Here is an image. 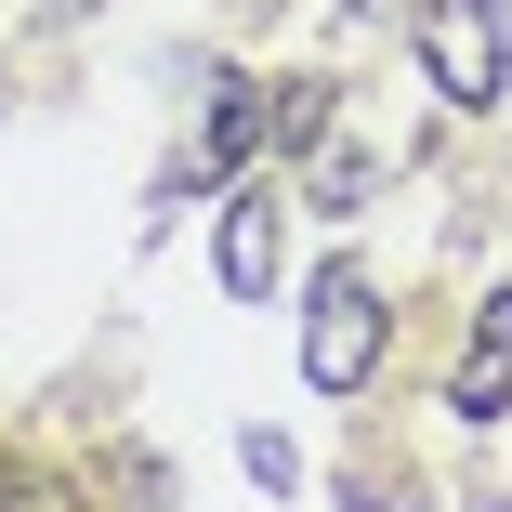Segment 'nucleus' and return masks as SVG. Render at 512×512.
Instances as JSON below:
<instances>
[{
  "instance_id": "obj_1",
  "label": "nucleus",
  "mask_w": 512,
  "mask_h": 512,
  "mask_svg": "<svg viewBox=\"0 0 512 512\" xmlns=\"http://www.w3.org/2000/svg\"><path fill=\"white\" fill-rule=\"evenodd\" d=\"M368 368H381V289L355 263H329L316 302H302V381H316V394H355Z\"/></svg>"
},
{
  "instance_id": "obj_2",
  "label": "nucleus",
  "mask_w": 512,
  "mask_h": 512,
  "mask_svg": "<svg viewBox=\"0 0 512 512\" xmlns=\"http://www.w3.org/2000/svg\"><path fill=\"white\" fill-rule=\"evenodd\" d=\"M421 53H434V92H447V106H499V79H512V0H434V14H421Z\"/></svg>"
},
{
  "instance_id": "obj_3",
  "label": "nucleus",
  "mask_w": 512,
  "mask_h": 512,
  "mask_svg": "<svg viewBox=\"0 0 512 512\" xmlns=\"http://www.w3.org/2000/svg\"><path fill=\"white\" fill-rule=\"evenodd\" d=\"M263 132H276V106H263V92H250V79H211V119H197V145H184V171H171V184H184V197H211V184L263 145Z\"/></svg>"
},
{
  "instance_id": "obj_4",
  "label": "nucleus",
  "mask_w": 512,
  "mask_h": 512,
  "mask_svg": "<svg viewBox=\"0 0 512 512\" xmlns=\"http://www.w3.org/2000/svg\"><path fill=\"white\" fill-rule=\"evenodd\" d=\"M447 407H460V421H499V407H512V289L473 302V342L447 368Z\"/></svg>"
},
{
  "instance_id": "obj_5",
  "label": "nucleus",
  "mask_w": 512,
  "mask_h": 512,
  "mask_svg": "<svg viewBox=\"0 0 512 512\" xmlns=\"http://www.w3.org/2000/svg\"><path fill=\"white\" fill-rule=\"evenodd\" d=\"M224 289L276 302V197H224Z\"/></svg>"
},
{
  "instance_id": "obj_6",
  "label": "nucleus",
  "mask_w": 512,
  "mask_h": 512,
  "mask_svg": "<svg viewBox=\"0 0 512 512\" xmlns=\"http://www.w3.org/2000/svg\"><path fill=\"white\" fill-rule=\"evenodd\" d=\"M0 512H53V499H40V486H0Z\"/></svg>"
}]
</instances>
